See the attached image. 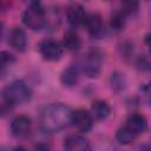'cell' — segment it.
<instances>
[{
  "label": "cell",
  "mask_w": 151,
  "mask_h": 151,
  "mask_svg": "<svg viewBox=\"0 0 151 151\" xmlns=\"http://www.w3.org/2000/svg\"><path fill=\"white\" fill-rule=\"evenodd\" d=\"M64 147L68 151H87L91 149V143L84 136L71 134L65 138Z\"/></svg>",
  "instance_id": "obj_11"
},
{
  "label": "cell",
  "mask_w": 151,
  "mask_h": 151,
  "mask_svg": "<svg viewBox=\"0 0 151 151\" xmlns=\"http://www.w3.org/2000/svg\"><path fill=\"white\" fill-rule=\"evenodd\" d=\"M47 21L46 12L39 0H33L22 13V22L32 31H40Z\"/></svg>",
  "instance_id": "obj_3"
},
{
  "label": "cell",
  "mask_w": 151,
  "mask_h": 151,
  "mask_svg": "<svg viewBox=\"0 0 151 151\" xmlns=\"http://www.w3.org/2000/svg\"><path fill=\"white\" fill-rule=\"evenodd\" d=\"M126 78L123 73H119V72H114L111 74L110 77V85H111V88L114 91V92H122L123 90L126 88Z\"/></svg>",
  "instance_id": "obj_16"
},
{
  "label": "cell",
  "mask_w": 151,
  "mask_h": 151,
  "mask_svg": "<svg viewBox=\"0 0 151 151\" xmlns=\"http://www.w3.org/2000/svg\"><path fill=\"white\" fill-rule=\"evenodd\" d=\"M101 63L103 58L100 52L97 50H92L87 52L86 55H84V58L81 59L80 68L83 73H85V76H87L88 78H97L100 74Z\"/></svg>",
  "instance_id": "obj_4"
},
{
  "label": "cell",
  "mask_w": 151,
  "mask_h": 151,
  "mask_svg": "<svg viewBox=\"0 0 151 151\" xmlns=\"http://www.w3.org/2000/svg\"><path fill=\"white\" fill-rule=\"evenodd\" d=\"M73 111L65 104L53 103L45 106L40 112V127L45 133L53 134L72 124Z\"/></svg>",
  "instance_id": "obj_1"
},
{
  "label": "cell",
  "mask_w": 151,
  "mask_h": 151,
  "mask_svg": "<svg viewBox=\"0 0 151 151\" xmlns=\"http://www.w3.org/2000/svg\"><path fill=\"white\" fill-rule=\"evenodd\" d=\"M84 26L86 27L88 34L92 38L100 39L105 35V24L103 21V18L98 13H87Z\"/></svg>",
  "instance_id": "obj_6"
},
{
  "label": "cell",
  "mask_w": 151,
  "mask_h": 151,
  "mask_svg": "<svg viewBox=\"0 0 151 151\" xmlns=\"http://www.w3.org/2000/svg\"><path fill=\"white\" fill-rule=\"evenodd\" d=\"M125 14L119 11V12H116L111 15V19H110V27L112 31L114 32H119L122 29H124L125 27Z\"/></svg>",
  "instance_id": "obj_18"
},
{
  "label": "cell",
  "mask_w": 151,
  "mask_h": 151,
  "mask_svg": "<svg viewBox=\"0 0 151 151\" xmlns=\"http://www.w3.org/2000/svg\"><path fill=\"white\" fill-rule=\"evenodd\" d=\"M136 138H137V137H136L132 132H130L125 126L119 127V129L117 130V132H116V140H117L119 144H122V145H129V144H131Z\"/></svg>",
  "instance_id": "obj_17"
},
{
  "label": "cell",
  "mask_w": 151,
  "mask_h": 151,
  "mask_svg": "<svg viewBox=\"0 0 151 151\" xmlns=\"http://www.w3.org/2000/svg\"><path fill=\"white\" fill-rule=\"evenodd\" d=\"M122 12L125 15H131L138 11L139 7V0H122L120 2Z\"/></svg>",
  "instance_id": "obj_19"
},
{
  "label": "cell",
  "mask_w": 151,
  "mask_h": 151,
  "mask_svg": "<svg viewBox=\"0 0 151 151\" xmlns=\"http://www.w3.org/2000/svg\"><path fill=\"white\" fill-rule=\"evenodd\" d=\"M9 45L18 52H25L27 48V35L26 32L20 27H14L8 35Z\"/></svg>",
  "instance_id": "obj_12"
},
{
  "label": "cell",
  "mask_w": 151,
  "mask_h": 151,
  "mask_svg": "<svg viewBox=\"0 0 151 151\" xmlns=\"http://www.w3.org/2000/svg\"><path fill=\"white\" fill-rule=\"evenodd\" d=\"M72 125H74L80 132H88L93 125V117L91 112L81 109L73 111Z\"/></svg>",
  "instance_id": "obj_8"
},
{
  "label": "cell",
  "mask_w": 151,
  "mask_h": 151,
  "mask_svg": "<svg viewBox=\"0 0 151 151\" xmlns=\"http://www.w3.org/2000/svg\"><path fill=\"white\" fill-rule=\"evenodd\" d=\"M137 66L142 71H151V63L145 57H140L137 60Z\"/></svg>",
  "instance_id": "obj_21"
},
{
  "label": "cell",
  "mask_w": 151,
  "mask_h": 151,
  "mask_svg": "<svg viewBox=\"0 0 151 151\" xmlns=\"http://www.w3.org/2000/svg\"><path fill=\"white\" fill-rule=\"evenodd\" d=\"M80 71L77 66L66 67L60 74V83L66 87H73L79 83Z\"/></svg>",
  "instance_id": "obj_13"
},
{
  "label": "cell",
  "mask_w": 151,
  "mask_h": 151,
  "mask_svg": "<svg viewBox=\"0 0 151 151\" xmlns=\"http://www.w3.org/2000/svg\"><path fill=\"white\" fill-rule=\"evenodd\" d=\"M32 98V88L24 80H15L2 90V109L11 110L14 106L26 104Z\"/></svg>",
  "instance_id": "obj_2"
},
{
  "label": "cell",
  "mask_w": 151,
  "mask_h": 151,
  "mask_svg": "<svg viewBox=\"0 0 151 151\" xmlns=\"http://www.w3.org/2000/svg\"><path fill=\"white\" fill-rule=\"evenodd\" d=\"M37 47L40 55L46 61H58L61 59L64 53V45L52 39H45L40 41Z\"/></svg>",
  "instance_id": "obj_5"
},
{
  "label": "cell",
  "mask_w": 151,
  "mask_h": 151,
  "mask_svg": "<svg viewBox=\"0 0 151 151\" xmlns=\"http://www.w3.org/2000/svg\"><path fill=\"white\" fill-rule=\"evenodd\" d=\"M32 130V120L27 116H18L11 123V133L15 138H26Z\"/></svg>",
  "instance_id": "obj_7"
},
{
  "label": "cell",
  "mask_w": 151,
  "mask_h": 151,
  "mask_svg": "<svg viewBox=\"0 0 151 151\" xmlns=\"http://www.w3.org/2000/svg\"><path fill=\"white\" fill-rule=\"evenodd\" d=\"M90 112H91L93 119H96V120H104V119H106L110 116L111 109H110L109 104L105 100H96V101L92 103Z\"/></svg>",
  "instance_id": "obj_14"
},
{
  "label": "cell",
  "mask_w": 151,
  "mask_h": 151,
  "mask_svg": "<svg viewBox=\"0 0 151 151\" xmlns=\"http://www.w3.org/2000/svg\"><path fill=\"white\" fill-rule=\"evenodd\" d=\"M144 41H145V45H146L147 48H149V52L151 53V33H147V34L145 35Z\"/></svg>",
  "instance_id": "obj_22"
},
{
  "label": "cell",
  "mask_w": 151,
  "mask_h": 151,
  "mask_svg": "<svg viewBox=\"0 0 151 151\" xmlns=\"http://www.w3.org/2000/svg\"><path fill=\"white\" fill-rule=\"evenodd\" d=\"M63 45L68 51H78L81 47V39L74 29H68L64 33Z\"/></svg>",
  "instance_id": "obj_15"
},
{
  "label": "cell",
  "mask_w": 151,
  "mask_h": 151,
  "mask_svg": "<svg viewBox=\"0 0 151 151\" xmlns=\"http://www.w3.org/2000/svg\"><path fill=\"white\" fill-rule=\"evenodd\" d=\"M130 132H132L136 137L144 133L147 129V120L146 118L140 113H132L127 117L125 125H124Z\"/></svg>",
  "instance_id": "obj_9"
},
{
  "label": "cell",
  "mask_w": 151,
  "mask_h": 151,
  "mask_svg": "<svg viewBox=\"0 0 151 151\" xmlns=\"http://www.w3.org/2000/svg\"><path fill=\"white\" fill-rule=\"evenodd\" d=\"M0 60H1V67H2V70H5L7 66H9L11 64H13L15 61V57L9 52L2 51L1 55H0Z\"/></svg>",
  "instance_id": "obj_20"
},
{
  "label": "cell",
  "mask_w": 151,
  "mask_h": 151,
  "mask_svg": "<svg viewBox=\"0 0 151 151\" xmlns=\"http://www.w3.org/2000/svg\"><path fill=\"white\" fill-rule=\"evenodd\" d=\"M87 13L84 11L83 6H80L79 4L72 2L67 6L66 8V17H67V21L68 24L74 28L79 25H84L85 19H86Z\"/></svg>",
  "instance_id": "obj_10"
}]
</instances>
